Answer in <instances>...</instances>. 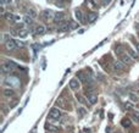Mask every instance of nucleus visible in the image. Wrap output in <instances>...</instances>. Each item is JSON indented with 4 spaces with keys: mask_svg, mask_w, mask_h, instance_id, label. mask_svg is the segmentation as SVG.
Instances as JSON below:
<instances>
[{
    "mask_svg": "<svg viewBox=\"0 0 139 133\" xmlns=\"http://www.w3.org/2000/svg\"><path fill=\"white\" fill-rule=\"evenodd\" d=\"M4 84L10 87V88H16V87H20V78L16 77V76H7V77L4 79Z\"/></svg>",
    "mask_w": 139,
    "mask_h": 133,
    "instance_id": "nucleus-1",
    "label": "nucleus"
},
{
    "mask_svg": "<svg viewBox=\"0 0 139 133\" xmlns=\"http://www.w3.org/2000/svg\"><path fill=\"white\" fill-rule=\"evenodd\" d=\"M40 17H42L44 21L49 22V21H51V20H54L55 14H54L53 10H44V11H42V14H40Z\"/></svg>",
    "mask_w": 139,
    "mask_h": 133,
    "instance_id": "nucleus-2",
    "label": "nucleus"
},
{
    "mask_svg": "<svg viewBox=\"0 0 139 133\" xmlns=\"http://www.w3.org/2000/svg\"><path fill=\"white\" fill-rule=\"evenodd\" d=\"M54 21H55V23H57V25L65 23V22H66V15H65L64 12H61V11L56 12L55 17H54Z\"/></svg>",
    "mask_w": 139,
    "mask_h": 133,
    "instance_id": "nucleus-3",
    "label": "nucleus"
},
{
    "mask_svg": "<svg viewBox=\"0 0 139 133\" xmlns=\"http://www.w3.org/2000/svg\"><path fill=\"white\" fill-rule=\"evenodd\" d=\"M61 117V112L59 109H56V107H53L50 111H49V118L51 120H59Z\"/></svg>",
    "mask_w": 139,
    "mask_h": 133,
    "instance_id": "nucleus-4",
    "label": "nucleus"
},
{
    "mask_svg": "<svg viewBox=\"0 0 139 133\" xmlns=\"http://www.w3.org/2000/svg\"><path fill=\"white\" fill-rule=\"evenodd\" d=\"M124 65L126 64H123L122 61L115 60L112 62V70H115V71H122V70H124Z\"/></svg>",
    "mask_w": 139,
    "mask_h": 133,
    "instance_id": "nucleus-5",
    "label": "nucleus"
},
{
    "mask_svg": "<svg viewBox=\"0 0 139 133\" xmlns=\"http://www.w3.org/2000/svg\"><path fill=\"white\" fill-rule=\"evenodd\" d=\"M120 59H121V61H122L123 64H126V65H131L132 62H133V57L129 55V54H126V53H123V54H121L120 55Z\"/></svg>",
    "mask_w": 139,
    "mask_h": 133,
    "instance_id": "nucleus-6",
    "label": "nucleus"
},
{
    "mask_svg": "<svg viewBox=\"0 0 139 133\" xmlns=\"http://www.w3.org/2000/svg\"><path fill=\"white\" fill-rule=\"evenodd\" d=\"M1 71H3V73H10L14 71V68H12V67L9 65V62L6 61V62H3V64H1Z\"/></svg>",
    "mask_w": 139,
    "mask_h": 133,
    "instance_id": "nucleus-7",
    "label": "nucleus"
},
{
    "mask_svg": "<svg viewBox=\"0 0 139 133\" xmlns=\"http://www.w3.org/2000/svg\"><path fill=\"white\" fill-rule=\"evenodd\" d=\"M87 100H88L89 104L94 105L95 103L98 101V95L95 94V93H88V95H87Z\"/></svg>",
    "mask_w": 139,
    "mask_h": 133,
    "instance_id": "nucleus-8",
    "label": "nucleus"
},
{
    "mask_svg": "<svg viewBox=\"0 0 139 133\" xmlns=\"http://www.w3.org/2000/svg\"><path fill=\"white\" fill-rule=\"evenodd\" d=\"M71 28H70V23H61V25H59V27H57V32H61V33H64V32H67V31H70Z\"/></svg>",
    "mask_w": 139,
    "mask_h": 133,
    "instance_id": "nucleus-9",
    "label": "nucleus"
},
{
    "mask_svg": "<svg viewBox=\"0 0 139 133\" xmlns=\"http://www.w3.org/2000/svg\"><path fill=\"white\" fill-rule=\"evenodd\" d=\"M5 46L7 50H14L16 49V43H15V39H9L7 42H5Z\"/></svg>",
    "mask_w": 139,
    "mask_h": 133,
    "instance_id": "nucleus-10",
    "label": "nucleus"
},
{
    "mask_svg": "<svg viewBox=\"0 0 139 133\" xmlns=\"http://www.w3.org/2000/svg\"><path fill=\"white\" fill-rule=\"evenodd\" d=\"M98 18V12H94V11H89L88 15H87V21L88 22H94L95 20Z\"/></svg>",
    "mask_w": 139,
    "mask_h": 133,
    "instance_id": "nucleus-11",
    "label": "nucleus"
},
{
    "mask_svg": "<svg viewBox=\"0 0 139 133\" xmlns=\"http://www.w3.org/2000/svg\"><path fill=\"white\" fill-rule=\"evenodd\" d=\"M70 88L73 89V90H77V89H79V82H78V79H76V78H72V79L70 81Z\"/></svg>",
    "mask_w": 139,
    "mask_h": 133,
    "instance_id": "nucleus-12",
    "label": "nucleus"
},
{
    "mask_svg": "<svg viewBox=\"0 0 139 133\" xmlns=\"http://www.w3.org/2000/svg\"><path fill=\"white\" fill-rule=\"evenodd\" d=\"M45 33V27L44 26H37L35 29H34V35H43Z\"/></svg>",
    "mask_w": 139,
    "mask_h": 133,
    "instance_id": "nucleus-13",
    "label": "nucleus"
},
{
    "mask_svg": "<svg viewBox=\"0 0 139 133\" xmlns=\"http://www.w3.org/2000/svg\"><path fill=\"white\" fill-rule=\"evenodd\" d=\"M3 93H4V95H5L6 98H12V96L15 95V90L12 88H10V87H7L6 89H4Z\"/></svg>",
    "mask_w": 139,
    "mask_h": 133,
    "instance_id": "nucleus-14",
    "label": "nucleus"
},
{
    "mask_svg": "<svg viewBox=\"0 0 139 133\" xmlns=\"http://www.w3.org/2000/svg\"><path fill=\"white\" fill-rule=\"evenodd\" d=\"M74 16H76V18H77L79 22H85V21H84V17H83V14H82L81 10L76 9V10H74Z\"/></svg>",
    "mask_w": 139,
    "mask_h": 133,
    "instance_id": "nucleus-15",
    "label": "nucleus"
},
{
    "mask_svg": "<svg viewBox=\"0 0 139 133\" xmlns=\"http://www.w3.org/2000/svg\"><path fill=\"white\" fill-rule=\"evenodd\" d=\"M56 105H59V107H61V109H65V110H67L66 103H65L64 98H59V99L56 100Z\"/></svg>",
    "mask_w": 139,
    "mask_h": 133,
    "instance_id": "nucleus-16",
    "label": "nucleus"
},
{
    "mask_svg": "<svg viewBox=\"0 0 139 133\" xmlns=\"http://www.w3.org/2000/svg\"><path fill=\"white\" fill-rule=\"evenodd\" d=\"M121 125H122V127L127 128V127H131V125H132V122H131V120L129 118H122V121H121Z\"/></svg>",
    "mask_w": 139,
    "mask_h": 133,
    "instance_id": "nucleus-17",
    "label": "nucleus"
},
{
    "mask_svg": "<svg viewBox=\"0 0 139 133\" xmlns=\"http://www.w3.org/2000/svg\"><path fill=\"white\" fill-rule=\"evenodd\" d=\"M4 17H5L7 21H10V22H14V20H16V16H15V15H12V14H10V12L5 14Z\"/></svg>",
    "mask_w": 139,
    "mask_h": 133,
    "instance_id": "nucleus-18",
    "label": "nucleus"
},
{
    "mask_svg": "<svg viewBox=\"0 0 139 133\" xmlns=\"http://www.w3.org/2000/svg\"><path fill=\"white\" fill-rule=\"evenodd\" d=\"M127 53H128V54H129L131 56H132L133 59H137V57H138V54H137V53H135L133 49H131L129 46H127Z\"/></svg>",
    "mask_w": 139,
    "mask_h": 133,
    "instance_id": "nucleus-19",
    "label": "nucleus"
},
{
    "mask_svg": "<svg viewBox=\"0 0 139 133\" xmlns=\"http://www.w3.org/2000/svg\"><path fill=\"white\" fill-rule=\"evenodd\" d=\"M27 35H28L27 29H20V31H18V37H20V38H26Z\"/></svg>",
    "mask_w": 139,
    "mask_h": 133,
    "instance_id": "nucleus-20",
    "label": "nucleus"
},
{
    "mask_svg": "<svg viewBox=\"0 0 139 133\" xmlns=\"http://www.w3.org/2000/svg\"><path fill=\"white\" fill-rule=\"evenodd\" d=\"M23 20H24V23H27V25H29V26H31V25H33V17H31V16H24V18H23Z\"/></svg>",
    "mask_w": 139,
    "mask_h": 133,
    "instance_id": "nucleus-21",
    "label": "nucleus"
},
{
    "mask_svg": "<svg viewBox=\"0 0 139 133\" xmlns=\"http://www.w3.org/2000/svg\"><path fill=\"white\" fill-rule=\"evenodd\" d=\"M77 77L79 78V79H81L82 82H87V77L84 76V73H83V72H78V73H77Z\"/></svg>",
    "mask_w": 139,
    "mask_h": 133,
    "instance_id": "nucleus-22",
    "label": "nucleus"
},
{
    "mask_svg": "<svg viewBox=\"0 0 139 133\" xmlns=\"http://www.w3.org/2000/svg\"><path fill=\"white\" fill-rule=\"evenodd\" d=\"M68 23H70V28H71V29L78 28V23L76 22V21H68Z\"/></svg>",
    "mask_w": 139,
    "mask_h": 133,
    "instance_id": "nucleus-23",
    "label": "nucleus"
},
{
    "mask_svg": "<svg viewBox=\"0 0 139 133\" xmlns=\"http://www.w3.org/2000/svg\"><path fill=\"white\" fill-rule=\"evenodd\" d=\"M27 15H28V16H31V17H33V18H34V17H37V12L34 11L33 9H29V10H28V12H27Z\"/></svg>",
    "mask_w": 139,
    "mask_h": 133,
    "instance_id": "nucleus-24",
    "label": "nucleus"
},
{
    "mask_svg": "<svg viewBox=\"0 0 139 133\" xmlns=\"http://www.w3.org/2000/svg\"><path fill=\"white\" fill-rule=\"evenodd\" d=\"M17 104H18V99H14V100L11 101V103H10L9 107H10V109H14V107H15V106L17 105Z\"/></svg>",
    "mask_w": 139,
    "mask_h": 133,
    "instance_id": "nucleus-25",
    "label": "nucleus"
},
{
    "mask_svg": "<svg viewBox=\"0 0 139 133\" xmlns=\"http://www.w3.org/2000/svg\"><path fill=\"white\" fill-rule=\"evenodd\" d=\"M129 98L132 99V101H138V100H139L138 95H137V94H134V93H131V94H129Z\"/></svg>",
    "mask_w": 139,
    "mask_h": 133,
    "instance_id": "nucleus-26",
    "label": "nucleus"
},
{
    "mask_svg": "<svg viewBox=\"0 0 139 133\" xmlns=\"http://www.w3.org/2000/svg\"><path fill=\"white\" fill-rule=\"evenodd\" d=\"M132 117H133L134 121L139 123V112H133V114H132Z\"/></svg>",
    "mask_w": 139,
    "mask_h": 133,
    "instance_id": "nucleus-27",
    "label": "nucleus"
},
{
    "mask_svg": "<svg viewBox=\"0 0 139 133\" xmlns=\"http://www.w3.org/2000/svg\"><path fill=\"white\" fill-rule=\"evenodd\" d=\"M124 109L128 111H131L132 109H133V105L131 104V103H124Z\"/></svg>",
    "mask_w": 139,
    "mask_h": 133,
    "instance_id": "nucleus-28",
    "label": "nucleus"
},
{
    "mask_svg": "<svg viewBox=\"0 0 139 133\" xmlns=\"http://www.w3.org/2000/svg\"><path fill=\"white\" fill-rule=\"evenodd\" d=\"M15 43H16L17 48H23L24 46V43H23L22 40H15Z\"/></svg>",
    "mask_w": 139,
    "mask_h": 133,
    "instance_id": "nucleus-29",
    "label": "nucleus"
},
{
    "mask_svg": "<svg viewBox=\"0 0 139 133\" xmlns=\"http://www.w3.org/2000/svg\"><path fill=\"white\" fill-rule=\"evenodd\" d=\"M88 5L90 6V7H95V6H96V3H95V0H89Z\"/></svg>",
    "mask_w": 139,
    "mask_h": 133,
    "instance_id": "nucleus-30",
    "label": "nucleus"
},
{
    "mask_svg": "<svg viewBox=\"0 0 139 133\" xmlns=\"http://www.w3.org/2000/svg\"><path fill=\"white\" fill-rule=\"evenodd\" d=\"M78 112H79V115H81V116H83L84 114H85V110H84L83 107H79V109H78Z\"/></svg>",
    "mask_w": 139,
    "mask_h": 133,
    "instance_id": "nucleus-31",
    "label": "nucleus"
},
{
    "mask_svg": "<svg viewBox=\"0 0 139 133\" xmlns=\"http://www.w3.org/2000/svg\"><path fill=\"white\" fill-rule=\"evenodd\" d=\"M3 39H4V42H7V40L10 39V35H9V34H4V35H3Z\"/></svg>",
    "mask_w": 139,
    "mask_h": 133,
    "instance_id": "nucleus-32",
    "label": "nucleus"
},
{
    "mask_svg": "<svg viewBox=\"0 0 139 133\" xmlns=\"http://www.w3.org/2000/svg\"><path fill=\"white\" fill-rule=\"evenodd\" d=\"M7 3H11V0H0V4H1V5L7 4Z\"/></svg>",
    "mask_w": 139,
    "mask_h": 133,
    "instance_id": "nucleus-33",
    "label": "nucleus"
},
{
    "mask_svg": "<svg viewBox=\"0 0 139 133\" xmlns=\"http://www.w3.org/2000/svg\"><path fill=\"white\" fill-rule=\"evenodd\" d=\"M112 0H103V5H109Z\"/></svg>",
    "mask_w": 139,
    "mask_h": 133,
    "instance_id": "nucleus-34",
    "label": "nucleus"
},
{
    "mask_svg": "<svg viewBox=\"0 0 139 133\" xmlns=\"http://www.w3.org/2000/svg\"><path fill=\"white\" fill-rule=\"evenodd\" d=\"M0 14L5 15V9H4V5H1V7H0Z\"/></svg>",
    "mask_w": 139,
    "mask_h": 133,
    "instance_id": "nucleus-35",
    "label": "nucleus"
},
{
    "mask_svg": "<svg viewBox=\"0 0 139 133\" xmlns=\"http://www.w3.org/2000/svg\"><path fill=\"white\" fill-rule=\"evenodd\" d=\"M77 99H78V101H81V103H83V101H84L83 98H82L81 95H77Z\"/></svg>",
    "mask_w": 139,
    "mask_h": 133,
    "instance_id": "nucleus-36",
    "label": "nucleus"
},
{
    "mask_svg": "<svg viewBox=\"0 0 139 133\" xmlns=\"http://www.w3.org/2000/svg\"><path fill=\"white\" fill-rule=\"evenodd\" d=\"M49 129H50V131H57L56 127H49Z\"/></svg>",
    "mask_w": 139,
    "mask_h": 133,
    "instance_id": "nucleus-37",
    "label": "nucleus"
},
{
    "mask_svg": "<svg viewBox=\"0 0 139 133\" xmlns=\"http://www.w3.org/2000/svg\"><path fill=\"white\" fill-rule=\"evenodd\" d=\"M135 48H137V50L139 51V43H135Z\"/></svg>",
    "mask_w": 139,
    "mask_h": 133,
    "instance_id": "nucleus-38",
    "label": "nucleus"
},
{
    "mask_svg": "<svg viewBox=\"0 0 139 133\" xmlns=\"http://www.w3.org/2000/svg\"><path fill=\"white\" fill-rule=\"evenodd\" d=\"M60 1H61V0H60Z\"/></svg>",
    "mask_w": 139,
    "mask_h": 133,
    "instance_id": "nucleus-39",
    "label": "nucleus"
}]
</instances>
